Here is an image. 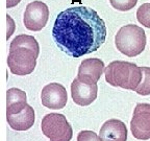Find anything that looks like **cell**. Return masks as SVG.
Segmentation results:
<instances>
[{
	"mask_svg": "<svg viewBox=\"0 0 150 141\" xmlns=\"http://www.w3.org/2000/svg\"><path fill=\"white\" fill-rule=\"evenodd\" d=\"M52 37L63 52L72 58H80L102 46L106 39V26L95 9L73 6L57 15Z\"/></svg>",
	"mask_w": 150,
	"mask_h": 141,
	"instance_id": "cell-1",
	"label": "cell"
},
{
	"mask_svg": "<svg viewBox=\"0 0 150 141\" xmlns=\"http://www.w3.org/2000/svg\"><path fill=\"white\" fill-rule=\"evenodd\" d=\"M40 46L35 38L28 35H19L11 42L7 56V65L15 75H28L33 72Z\"/></svg>",
	"mask_w": 150,
	"mask_h": 141,
	"instance_id": "cell-2",
	"label": "cell"
},
{
	"mask_svg": "<svg viewBox=\"0 0 150 141\" xmlns=\"http://www.w3.org/2000/svg\"><path fill=\"white\" fill-rule=\"evenodd\" d=\"M105 80L112 87L134 90L142 80V70L137 64L125 61H114L104 68Z\"/></svg>",
	"mask_w": 150,
	"mask_h": 141,
	"instance_id": "cell-3",
	"label": "cell"
},
{
	"mask_svg": "<svg viewBox=\"0 0 150 141\" xmlns=\"http://www.w3.org/2000/svg\"><path fill=\"white\" fill-rule=\"evenodd\" d=\"M115 44L121 53L134 58L145 49L146 33L143 28L134 24L122 26L116 33Z\"/></svg>",
	"mask_w": 150,
	"mask_h": 141,
	"instance_id": "cell-4",
	"label": "cell"
},
{
	"mask_svg": "<svg viewBox=\"0 0 150 141\" xmlns=\"http://www.w3.org/2000/svg\"><path fill=\"white\" fill-rule=\"evenodd\" d=\"M42 133L50 141H70L73 130L65 115L59 113H49L41 122Z\"/></svg>",
	"mask_w": 150,
	"mask_h": 141,
	"instance_id": "cell-5",
	"label": "cell"
},
{
	"mask_svg": "<svg viewBox=\"0 0 150 141\" xmlns=\"http://www.w3.org/2000/svg\"><path fill=\"white\" fill-rule=\"evenodd\" d=\"M35 110L27 100L18 101L6 106V120L13 130L27 131L35 123Z\"/></svg>",
	"mask_w": 150,
	"mask_h": 141,
	"instance_id": "cell-6",
	"label": "cell"
},
{
	"mask_svg": "<svg viewBox=\"0 0 150 141\" xmlns=\"http://www.w3.org/2000/svg\"><path fill=\"white\" fill-rule=\"evenodd\" d=\"M49 19V9L46 3L35 0L28 3L24 12L23 23L28 31H40Z\"/></svg>",
	"mask_w": 150,
	"mask_h": 141,
	"instance_id": "cell-7",
	"label": "cell"
},
{
	"mask_svg": "<svg viewBox=\"0 0 150 141\" xmlns=\"http://www.w3.org/2000/svg\"><path fill=\"white\" fill-rule=\"evenodd\" d=\"M132 136L139 140L150 139V103H138L130 121Z\"/></svg>",
	"mask_w": 150,
	"mask_h": 141,
	"instance_id": "cell-8",
	"label": "cell"
},
{
	"mask_svg": "<svg viewBox=\"0 0 150 141\" xmlns=\"http://www.w3.org/2000/svg\"><path fill=\"white\" fill-rule=\"evenodd\" d=\"M41 101L44 107L52 110H59L67 105L68 94L63 85L51 83L46 85L41 92Z\"/></svg>",
	"mask_w": 150,
	"mask_h": 141,
	"instance_id": "cell-9",
	"label": "cell"
},
{
	"mask_svg": "<svg viewBox=\"0 0 150 141\" xmlns=\"http://www.w3.org/2000/svg\"><path fill=\"white\" fill-rule=\"evenodd\" d=\"M97 84H87L75 78L71 84V96L76 105L81 107L90 106L97 98Z\"/></svg>",
	"mask_w": 150,
	"mask_h": 141,
	"instance_id": "cell-10",
	"label": "cell"
},
{
	"mask_svg": "<svg viewBox=\"0 0 150 141\" xmlns=\"http://www.w3.org/2000/svg\"><path fill=\"white\" fill-rule=\"evenodd\" d=\"M104 63L100 59L92 58L86 59L80 63L77 78L87 84H97L104 71Z\"/></svg>",
	"mask_w": 150,
	"mask_h": 141,
	"instance_id": "cell-11",
	"label": "cell"
},
{
	"mask_svg": "<svg viewBox=\"0 0 150 141\" xmlns=\"http://www.w3.org/2000/svg\"><path fill=\"white\" fill-rule=\"evenodd\" d=\"M99 136L102 141H126L127 127L119 119H110L102 125Z\"/></svg>",
	"mask_w": 150,
	"mask_h": 141,
	"instance_id": "cell-12",
	"label": "cell"
},
{
	"mask_svg": "<svg viewBox=\"0 0 150 141\" xmlns=\"http://www.w3.org/2000/svg\"><path fill=\"white\" fill-rule=\"evenodd\" d=\"M142 80L134 91L142 96L150 95V67H141Z\"/></svg>",
	"mask_w": 150,
	"mask_h": 141,
	"instance_id": "cell-13",
	"label": "cell"
},
{
	"mask_svg": "<svg viewBox=\"0 0 150 141\" xmlns=\"http://www.w3.org/2000/svg\"><path fill=\"white\" fill-rule=\"evenodd\" d=\"M138 21L145 27L150 28V3H144L137 11Z\"/></svg>",
	"mask_w": 150,
	"mask_h": 141,
	"instance_id": "cell-14",
	"label": "cell"
},
{
	"mask_svg": "<svg viewBox=\"0 0 150 141\" xmlns=\"http://www.w3.org/2000/svg\"><path fill=\"white\" fill-rule=\"evenodd\" d=\"M137 2L138 0H110V5L121 12H127L129 9H134Z\"/></svg>",
	"mask_w": 150,
	"mask_h": 141,
	"instance_id": "cell-15",
	"label": "cell"
},
{
	"mask_svg": "<svg viewBox=\"0 0 150 141\" xmlns=\"http://www.w3.org/2000/svg\"><path fill=\"white\" fill-rule=\"evenodd\" d=\"M77 141H102L99 135L93 131H81L77 136Z\"/></svg>",
	"mask_w": 150,
	"mask_h": 141,
	"instance_id": "cell-16",
	"label": "cell"
},
{
	"mask_svg": "<svg viewBox=\"0 0 150 141\" xmlns=\"http://www.w3.org/2000/svg\"><path fill=\"white\" fill-rule=\"evenodd\" d=\"M21 0H6V7L7 9H12L18 5Z\"/></svg>",
	"mask_w": 150,
	"mask_h": 141,
	"instance_id": "cell-17",
	"label": "cell"
}]
</instances>
